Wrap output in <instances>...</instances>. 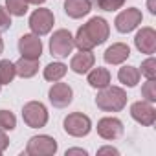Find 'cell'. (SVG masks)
Segmentation results:
<instances>
[{
  "mask_svg": "<svg viewBox=\"0 0 156 156\" xmlns=\"http://www.w3.org/2000/svg\"><path fill=\"white\" fill-rule=\"evenodd\" d=\"M110 35L108 22L103 17H92L87 24H83L77 30V35L73 37V44L79 50H92L99 44H103Z\"/></svg>",
  "mask_w": 156,
  "mask_h": 156,
  "instance_id": "1",
  "label": "cell"
},
{
  "mask_svg": "<svg viewBox=\"0 0 156 156\" xmlns=\"http://www.w3.org/2000/svg\"><path fill=\"white\" fill-rule=\"evenodd\" d=\"M96 105L103 112H119L127 105V94L119 87H105L96 98Z\"/></svg>",
  "mask_w": 156,
  "mask_h": 156,
  "instance_id": "2",
  "label": "cell"
},
{
  "mask_svg": "<svg viewBox=\"0 0 156 156\" xmlns=\"http://www.w3.org/2000/svg\"><path fill=\"white\" fill-rule=\"evenodd\" d=\"M62 127H64L66 134H70L73 138H83L92 130V121L83 112H72L64 118Z\"/></svg>",
  "mask_w": 156,
  "mask_h": 156,
  "instance_id": "3",
  "label": "cell"
},
{
  "mask_svg": "<svg viewBox=\"0 0 156 156\" xmlns=\"http://www.w3.org/2000/svg\"><path fill=\"white\" fill-rule=\"evenodd\" d=\"M22 119L30 129H41L48 123V110L41 101H30L22 107Z\"/></svg>",
  "mask_w": 156,
  "mask_h": 156,
  "instance_id": "4",
  "label": "cell"
},
{
  "mask_svg": "<svg viewBox=\"0 0 156 156\" xmlns=\"http://www.w3.org/2000/svg\"><path fill=\"white\" fill-rule=\"evenodd\" d=\"M73 46H75L73 44V37H72V33L68 30H57V31H53V35L50 39V51H51L53 57H59V59L68 57L72 53Z\"/></svg>",
  "mask_w": 156,
  "mask_h": 156,
  "instance_id": "5",
  "label": "cell"
},
{
  "mask_svg": "<svg viewBox=\"0 0 156 156\" xmlns=\"http://www.w3.org/2000/svg\"><path fill=\"white\" fill-rule=\"evenodd\" d=\"M57 152V141L51 136H33L26 145V154L30 156H53Z\"/></svg>",
  "mask_w": 156,
  "mask_h": 156,
  "instance_id": "6",
  "label": "cell"
},
{
  "mask_svg": "<svg viewBox=\"0 0 156 156\" xmlns=\"http://www.w3.org/2000/svg\"><path fill=\"white\" fill-rule=\"evenodd\" d=\"M53 20H55V19H53V13H51L50 9L39 8V9H35V11L31 13V17H30V28H31V31H33L35 35L42 37V35H46V33L51 31Z\"/></svg>",
  "mask_w": 156,
  "mask_h": 156,
  "instance_id": "7",
  "label": "cell"
},
{
  "mask_svg": "<svg viewBox=\"0 0 156 156\" xmlns=\"http://www.w3.org/2000/svg\"><path fill=\"white\" fill-rule=\"evenodd\" d=\"M141 11L140 9H136V8H129V9H123L118 17H116V20H114V24H116V30L119 31V33H129V31H132V30H136L140 24H141Z\"/></svg>",
  "mask_w": 156,
  "mask_h": 156,
  "instance_id": "8",
  "label": "cell"
},
{
  "mask_svg": "<svg viewBox=\"0 0 156 156\" xmlns=\"http://www.w3.org/2000/svg\"><path fill=\"white\" fill-rule=\"evenodd\" d=\"M130 116L143 127H151L156 121V110L149 101H136L130 107Z\"/></svg>",
  "mask_w": 156,
  "mask_h": 156,
  "instance_id": "9",
  "label": "cell"
},
{
  "mask_svg": "<svg viewBox=\"0 0 156 156\" xmlns=\"http://www.w3.org/2000/svg\"><path fill=\"white\" fill-rule=\"evenodd\" d=\"M19 51H20L22 57L41 59V55H42V42H41L39 35H35V33L22 35L19 39Z\"/></svg>",
  "mask_w": 156,
  "mask_h": 156,
  "instance_id": "10",
  "label": "cell"
},
{
  "mask_svg": "<svg viewBox=\"0 0 156 156\" xmlns=\"http://www.w3.org/2000/svg\"><path fill=\"white\" fill-rule=\"evenodd\" d=\"M48 98H50V103L53 105V107H57V108H64V107H68L70 103H72V99H73V92H72V88L66 85V83H53V87L50 88V92H48Z\"/></svg>",
  "mask_w": 156,
  "mask_h": 156,
  "instance_id": "11",
  "label": "cell"
},
{
  "mask_svg": "<svg viewBox=\"0 0 156 156\" xmlns=\"http://www.w3.org/2000/svg\"><path fill=\"white\" fill-rule=\"evenodd\" d=\"M98 134L103 140H118L123 136V123L118 118H103L98 121Z\"/></svg>",
  "mask_w": 156,
  "mask_h": 156,
  "instance_id": "12",
  "label": "cell"
},
{
  "mask_svg": "<svg viewBox=\"0 0 156 156\" xmlns=\"http://www.w3.org/2000/svg\"><path fill=\"white\" fill-rule=\"evenodd\" d=\"M134 44L141 53L152 55L156 51V31L152 28H141L134 37Z\"/></svg>",
  "mask_w": 156,
  "mask_h": 156,
  "instance_id": "13",
  "label": "cell"
},
{
  "mask_svg": "<svg viewBox=\"0 0 156 156\" xmlns=\"http://www.w3.org/2000/svg\"><path fill=\"white\" fill-rule=\"evenodd\" d=\"M96 57L92 50H79V53H75L70 61V68L75 73H88L90 68H94Z\"/></svg>",
  "mask_w": 156,
  "mask_h": 156,
  "instance_id": "14",
  "label": "cell"
},
{
  "mask_svg": "<svg viewBox=\"0 0 156 156\" xmlns=\"http://www.w3.org/2000/svg\"><path fill=\"white\" fill-rule=\"evenodd\" d=\"M129 55H130V48L123 42H116L105 50L103 57H105V62L108 64H121L129 59Z\"/></svg>",
  "mask_w": 156,
  "mask_h": 156,
  "instance_id": "15",
  "label": "cell"
},
{
  "mask_svg": "<svg viewBox=\"0 0 156 156\" xmlns=\"http://www.w3.org/2000/svg\"><path fill=\"white\" fill-rule=\"evenodd\" d=\"M90 9H92L90 0H66L64 2V11L72 19H81V17L88 15Z\"/></svg>",
  "mask_w": 156,
  "mask_h": 156,
  "instance_id": "16",
  "label": "cell"
},
{
  "mask_svg": "<svg viewBox=\"0 0 156 156\" xmlns=\"http://www.w3.org/2000/svg\"><path fill=\"white\" fill-rule=\"evenodd\" d=\"M15 70L17 75H20L22 79H30L39 72V59H28V57H20L15 62Z\"/></svg>",
  "mask_w": 156,
  "mask_h": 156,
  "instance_id": "17",
  "label": "cell"
},
{
  "mask_svg": "<svg viewBox=\"0 0 156 156\" xmlns=\"http://www.w3.org/2000/svg\"><path fill=\"white\" fill-rule=\"evenodd\" d=\"M88 85L92 88H98V90L108 87L110 85V72L107 68H101V66L94 68L92 72H88Z\"/></svg>",
  "mask_w": 156,
  "mask_h": 156,
  "instance_id": "18",
  "label": "cell"
},
{
  "mask_svg": "<svg viewBox=\"0 0 156 156\" xmlns=\"http://www.w3.org/2000/svg\"><path fill=\"white\" fill-rule=\"evenodd\" d=\"M118 79H119V83H123L125 87L132 88V87H136V85L140 83V70H138L136 66H123V68H119V72H118Z\"/></svg>",
  "mask_w": 156,
  "mask_h": 156,
  "instance_id": "19",
  "label": "cell"
},
{
  "mask_svg": "<svg viewBox=\"0 0 156 156\" xmlns=\"http://www.w3.org/2000/svg\"><path fill=\"white\" fill-rule=\"evenodd\" d=\"M66 64H62V62H50L46 68H44V79L46 81H51V83H55V81H61L62 77L66 75Z\"/></svg>",
  "mask_w": 156,
  "mask_h": 156,
  "instance_id": "20",
  "label": "cell"
},
{
  "mask_svg": "<svg viewBox=\"0 0 156 156\" xmlns=\"http://www.w3.org/2000/svg\"><path fill=\"white\" fill-rule=\"evenodd\" d=\"M17 75V70H15V64L8 59L0 61V85H9Z\"/></svg>",
  "mask_w": 156,
  "mask_h": 156,
  "instance_id": "21",
  "label": "cell"
},
{
  "mask_svg": "<svg viewBox=\"0 0 156 156\" xmlns=\"http://www.w3.org/2000/svg\"><path fill=\"white\" fill-rule=\"evenodd\" d=\"M6 9L9 11V15L24 17L28 13V2L26 0H6Z\"/></svg>",
  "mask_w": 156,
  "mask_h": 156,
  "instance_id": "22",
  "label": "cell"
},
{
  "mask_svg": "<svg viewBox=\"0 0 156 156\" xmlns=\"http://www.w3.org/2000/svg\"><path fill=\"white\" fill-rule=\"evenodd\" d=\"M17 127V118L9 110H0V130H13Z\"/></svg>",
  "mask_w": 156,
  "mask_h": 156,
  "instance_id": "23",
  "label": "cell"
},
{
  "mask_svg": "<svg viewBox=\"0 0 156 156\" xmlns=\"http://www.w3.org/2000/svg\"><path fill=\"white\" fill-rule=\"evenodd\" d=\"M141 98L149 103L156 101V83H154V79H147V83L141 87Z\"/></svg>",
  "mask_w": 156,
  "mask_h": 156,
  "instance_id": "24",
  "label": "cell"
},
{
  "mask_svg": "<svg viewBox=\"0 0 156 156\" xmlns=\"http://www.w3.org/2000/svg\"><path fill=\"white\" fill-rule=\"evenodd\" d=\"M141 73L147 79H154L156 77V59L154 57H149L141 62Z\"/></svg>",
  "mask_w": 156,
  "mask_h": 156,
  "instance_id": "25",
  "label": "cell"
},
{
  "mask_svg": "<svg viewBox=\"0 0 156 156\" xmlns=\"http://www.w3.org/2000/svg\"><path fill=\"white\" fill-rule=\"evenodd\" d=\"M96 2L103 11H116L119 8H123L125 0H96Z\"/></svg>",
  "mask_w": 156,
  "mask_h": 156,
  "instance_id": "26",
  "label": "cell"
},
{
  "mask_svg": "<svg viewBox=\"0 0 156 156\" xmlns=\"http://www.w3.org/2000/svg\"><path fill=\"white\" fill-rule=\"evenodd\" d=\"M11 28V17H9V11L6 8L0 6V33L2 31H8Z\"/></svg>",
  "mask_w": 156,
  "mask_h": 156,
  "instance_id": "27",
  "label": "cell"
},
{
  "mask_svg": "<svg viewBox=\"0 0 156 156\" xmlns=\"http://www.w3.org/2000/svg\"><path fill=\"white\" fill-rule=\"evenodd\" d=\"M8 145H9V138L6 136L4 130H0V152H4L8 149Z\"/></svg>",
  "mask_w": 156,
  "mask_h": 156,
  "instance_id": "28",
  "label": "cell"
},
{
  "mask_svg": "<svg viewBox=\"0 0 156 156\" xmlns=\"http://www.w3.org/2000/svg\"><path fill=\"white\" fill-rule=\"evenodd\" d=\"M98 154H119V152H118V149H114V147H101V149L98 151Z\"/></svg>",
  "mask_w": 156,
  "mask_h": 156,
  "instance_id": "29",
  "label": "cell"
},
{
  "mask_svg": "<svg viewBox=\"0 0 156 156\" xmlns=\"http://www.w3.org/2000/svg\"><path fill=\"white\" fill-rule=\"evenodd\" d=\"M72 154H83V156H87V151L85 149H68L66 156H72Z\"/></svg>",
  "mask_w": 156,
  "mask_h": 156,
  "instance_id": "30",
  "label": "cell"
},
{
  "mask_svg": "<svg viewBox=\"0 0 156 156\" xmlns=\"http://www.w3.org/2000/svg\"><path fill=\"white\" fill-rule=\"evenodd\" d=\"M28 4H35V6H39V4H44L46 0H26Z\"/></svg>",
  "mask_w": 156,
  "mask_h": 156,
  "instance_id": "31",
  "label": "cell"
},
{
  "mask_svg": "<svg viewBox=\"0 0 156 156\" xmlns=\"http://www.w3.org/2000/svg\"><path fill=\"white\" fill-rule=\"evenodd\" d=\"M149 11H151L152 15L156 13V9H154V0H149Z\"/></svg>",
  "mask_w": 156,
  "mask_h": 156,
  "instance_id": "32",
  "label": "cell"
},
{
  "mask_svg": "<svg viewBox=\"0 0 156 156\" xmlns=\"http://www.w3.org/2000/svg\"><path fill=\"white\" fill-rule=\"evenodd\" d=\"M4 51V41H2V37H0V53Z\"/></svg>",
  "mask_w": 156,
  "mask_h": 156,
  "instance_id": "33",
  "label": "cell"
},
{
  "mask_svg": "<svg viewBox=\"0 0 156 156\" xmlns=\"http://www.w3.org/2000/svg\"><path fill=\"white\" fill-rule=\"evenodd\" d=\"M0 154H2V152H0Z\"/></svg>",
  "mask_w": 156,
  "mask_h": 156,
  "instance_id": "34",
  "label": "cell"
},
{
  "mask_svg": "<svg viewBox=\"0 0 156 156\" xmlns=\"http://www.w3.org/2000/svg\"><path fill=\"white\" fill-rule=\"evenodd\" d=\"M0 87H2V85H0Z\"/></svg>",
  "mask_w": 156,
  "mask_h": 156,
  "instance_id": "35",
  "label": "cell"
}]
</instances>
